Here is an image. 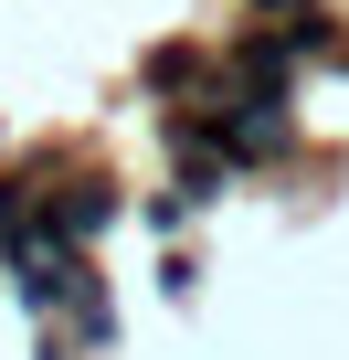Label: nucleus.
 <instances>
[{
  "mask_svg": "<svg viewBox=\"0 0 349 360\" xmlns=\"http://www.w3.org/2000/svg\"><path fill=\"white\" fill-rule=\"evenodd\" d=\"M202 127H212V148H223L233 169H286V159H296V117H286V96H212Z\"/></svg>",
  "mask_w": 349,
  "mask_h": 360,
  "instance_id": "f257e3e1",
  "label": "nucleus"
},
{
  "mask_svg": "<svg viewBox=\"0 0 349 360\" xmlns=\"http://www.w3.org/2000/svg\"><path fill=\"white\" fill-rule=\"evenodd\" d=\"M106 223H117V191H106V180H74V191H43V223H32V244H43V255H85Z\"/></svg>",
  "mask_w": 349,
  "mask_h": 360,
  "instance_id": "f03ea898",
  "label": "nucleus"
},
{
  "mask_svg": "<svg viewBox=\"0 0 349 360\" xmlns=\"http://www.w3.org/2000/svg\"><path fill=\"white\" fill-rule=\"evenodd\" d=\"M223 75H233L244 96H286V85H296V43H286V32H233Z\"/></svg>",
  "mask_w": 349,
  "mask_h": 360,
  "instance_id": "7ed1b4c3",
  "label": "nucleus"
},
{
  "mask_svg": "<svg viewBox=\"0 0 349 360\" xmlns=\"http://www.w3.org/2000/svg\"><path fill=\"white\" fill-rule=\"evenodd\" d=\"M254 11H286V22H307V0H254Z\"/></svg>",
  "mask_w": 349,
  "mask_h": 360,
  "instance_id": "20e7f679",
  "label": "nucleus"
}]
</instances>
